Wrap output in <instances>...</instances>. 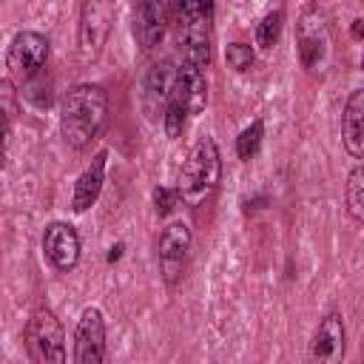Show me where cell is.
Returning <instances> with one entry per match:
<instances>
[{
    "mask_svg": "<svg viewBox=\"0 0 364 364\" xmlns=\"http://www.w3.org/2000/svg\"><path fill=\"white\" fill-rule=\"evenodd\" d=\"M114 20V3L88 0L80 6V51L82 57H97L108 40Z\"/></svg>",
    "mask_w": 364,
    "mask_h": 364,
    "instance_id": "9c48e42d",
    "label": "cell"
},
{
    "mask_svg": "<svg viewBox=\"0 0 364 364\" xmlns=\"http://www.w3.org/2000/svg\"><path fill=\"white\" fill-rule=\"evenodd\" d=\"M282 23H284V11H282V9L267 11V14L256 23V46L273 48L276 40H279V34H282Z\"/></svg>",
    "mask_w": 364,
    "mask_h": 364,
    "instance_id": "d6986e66",
    "label": "cell"
},
{
    "mask_svg": "<svg viewBox=\"0 0 364 364\" xmlns=\"http://www.w3.org/2000/svg\"><path fill=\"white\" fill-rule=\"evenodd\" d=\"M173 74H176V65H171L168 60L162 63H154L142 80V105H145V114L151 119H159L173 97Z\"/></svg>",
    "mask_w": 364,
    "mask_h": 364,
    "instance_id": "4fadbf2b",
    "label": "cell"
},
{
    "mask_svg": "<svg viewBox=\"0 0 364 364\" xmlns=\"http://www.w3.org/2000/svg\"><path fill=\"white\" fill-rule=\"evenodd\" d=\"M9 131H11V119L0 111V165H3V156H6V142H9Z\"/></svg>",
    "mask_w": 364,
    "mask_h": 364,
    "instance_id": "d4e9b609",
    "label": "cell"
},
{
    "mask_svg": "<svg viewBox=\"0 0 364 364\" xmlns=\"http://www.w3.org/2000/svg\"><path fill=\"white\" fill-rule=\"evenodd\" d=\"M344 199H347V213L355 225L364 222V171L361 165H355L347 176V188H344Z\"/></svg>",
    "mask_w": 364,
    "mask_h": 364,
    "instance_id": "e0dca14e",
    "label": "cell"
},
{
    "mask_svg": "<svg viewBox=\"0 0 364 364\" xmlns=\"http://www.w3.org/2000/svg\"><path fill=\"white\" fill-rule=\"evenodd\" d=\"M14 100H17V91H14V85H11L9 80H0V111H3L9 119H14V111H17Z\"/></svg>",
    "mask_w": 364,
    "mask_h": 364,
    "instance_id": "cb8c5ba5",
    "label": "cell"
},
{
    "mask_svg": "<svg viewBox=\"0 0 364 364\" xmlns=\"http://www.w3.org/2000/svg\"><path fill=\"white\" fill-rule=\"evenodd\" d=\"M347 353V330L341 313H327L310 341V364H341Z\"/></svg>",
    "mask_w": 364,
    "mask_h": 364,
    "instance_id": "30bf717a",
    "label": "cell"
},
{
    "mask_svg": "<svg viewBox=\"0 0 364 364\" xmlns=\"http://www.w3.org/2000/svg\"><path fill=\"white\" fill-rule=\"evenodd\" d=\"M341 139L353 159H361L364 154V91L355 88L347 97L344 114H341Z\"/></svg>",
    "mask_w": 364,
    "mask_h": 364,
    "instance_id": "9a60e30c",
    "label": "cell"
},
{
    "mask_svg": "<svg viewBox=\"0 0 364 364\" xmlns=\"http://www.w3.org/2000/svg\"><path fill=\"white\" fill-rule=\"evenodd\" d=\"M176 105H182L185 114H199L208 102V80L205 71L191 65V63H179L176 74H173V97Z\"/></svg>",
    "mask_w": 364,
    "mask_h": 364,
    "instance_id": "5bb4252c",
    "label": "cell"
},
{
    "mask_svg": "<svg viewBox=\"0 0 364 364\" xmlns=\"http://www.w3.org/2000/svg\"><path fill=\"white\" fill-rule=\"evenodd\" d=\"M191 228L185 222H171L156 242V259H159V273L162 279L173 287L182 276H185V264H188V253H191Z\"/></svg>",
    "mask_w": 364,
    "mask_h": 364,
    "instance_id": "52a82bcc",
    "label": "cell"
},
{
    "mask_svg": "<svg viewBox=\"0 0 364 364\" xmlns=\"http://www.w3.org/2000/svg\"><path fill=\"white\" fill-rule=\"evenodd\" d=\"M219 179H222V156H219L216 142L205 136L191 148L188 159L182 162L179 182L173 191L188 208H202L216 193Z\"/></svg>",
    "mask_w": 364,
    "mask_h": 364,
    "instance_id": "7a4b0ae2",
    "label": "cell"
},
{
    "mask_svg": "<svg viewBox=\"0 0 364 364\" xmlns=\"http://www.w3.org/2000/svg\"><path fill=\"white\" fill-rule=\"evenodd\" d=\"M262 139H264V122L262 119H253L247 128H242V134L236 136V154H239V159L250 162L259 154Z\"/></svg>",
    "mask_w": 364,
    "mask_h": 364,
    "instance_id": "ac0fdd59",
    "label": "cell"
},
{
    "mask_svg": "<svg viewBox=\"0 0 364 364\" xmlns=\"http://www.w3.org/2000/svg\"><path fill=\"white\" fill-rule=\"evenodd\" d=\"M43 253L54 270L68 273L80 262V236L68 222H51L43 230Z\"/></svg>",
    "mask_w": 364,
    "mask_h": 364,
    "instance_id": "8fae6325",
    "label": "cell"
},
{
    "mask_svg": "<svg viewBox=\"0 0 364 364\" xmlns=\"http://www.w3.org/2000/svg\"><path fill=\"white\" fill-rule=\"evenodd\" d=\"M185 119H188V114L182 111V105H176V102L171 100L168 108H165V114H162V128H165V134H168L171 139H176V136L182 134V128H185Z\"/></svg>",
    "mask_w": 364,
    "mask_h": 364,
    "instance_id": "7402d4cb",
    "label": "cell"
},
{
    "mask_svg": "<svg viewBox=\"0 0 364 364\" xmlns=\"http://www.w3.org/2000/svg\"><path fill=\"white\" fill-rule=\"evenodd\" d=\"M168 20H171V6L165 0L139 3L136 11H134V37H136V46L142 51L156 48L159 40L165 37Z\"/></svg>",
    "mask_w": 364,
    "mask_h": 364,
    "instance_id": "7c38bea8",
    "label": "cell"
},
{
    "mask_svg": "<svg viewBox=\"0 0 364 364\" xmlns=\"http://www.w3.org/2000/svg\"><path fill=\"white\" fill-rule=\"evenodd\" d=\"M364 34V20L358 17V20H353V37H361Z\"/></svg>",
    "mask_w": 364,
    "mask_h": 364,
    "instance_id": "484cf974",
    "label": "cell"
},
{
    "mask_svg": "<svg viewBox=\"0 0 364 364\" xmlns=\"http://www.w3.org/2000/svg\"><path fill=\"white\" fill-rule=\"evenodd\" d=\"M176 14V31H179V48L182 60L205 68L210 63V23H213V3L202 0H182L171 6Z\"/></svg>",
    "mask_w": 364,
    "mask_h": 364,
    "instance_id": "3957f363",
    "label": "cell"
},
{
    "mask_svg": "<svg viewBox=\"0 0 364 364\" xmlns=\"http://www.w3.org/2000/svg\"><path fill=\"white\" fill-rule=\"evenodd\" d=\"M105 119H108V94L100 85L82 82L65 91L60 102V131L71 148L77 151L88 148L102 131Z\"/></svg>",
    "mask_w": 364,
    "mask_h": 364,
    "instance_id": "6da1fadb",
    "label": "cell"
},
{
    "mask_svg": "<svg viewBox=\"0 0 364 364\" xmlns=\"http://www.w3.org/2000/svg\"><path fill=\"white\" fill-rule=\"evenodd\" d=\"M20 97L26 102H31L37 111H46L51 105V80H46V74H37V77L26 80Z\"/></svg>",
    "mask_w": 364,
    "mask_h": 364,
    "instance_id": "ffe728a7",
    "label": "cell"
},
{
    "mask_svg": "<svg viewBox=\"0 0 364 364\" xmlns=\"http://www.w3.org/2000/svg\"><path fill=\"white\" fill-rule=\"evenodd\" d=\"M48 37L40 31H17L9 43L6 51V68L11 71V77L17 80H31L37 74H43L46 63H48Z\"/></svg>",
    "mask_w": 364,
    "mask_h": 364,
    "instance_id": "8992f818",
    "label": "cell"
},
{
    "mask_svg": "<svg viewBox=\"0 0 364 364\" xmlns=\"http://www.w3.org/2000/svg\"><path fill=\"white\" fill-rule=\"evenodd\" d=\"M102 182H105V151H97L91 165L77 176L74 182V196H71V208L77 213L88 210L97 199H100V191H102Z\"/></svg>",
    "mask_w": 364,
    "mask_h": 364,
    "instance_id": "2e32d148",
    "label": "cell"
},
{
    "mask_svg": "<svg viewBox=\"0 0 364 364\" xmlns=\"http://www.w3.org/2000/svg\"><path fill=\"white\" fill-rule=\"evenodd\" d=\"M119 250H122V245H114L111 253H108V262H117V259H119Z\"/></svg>",
    "mask_w": 364,
    "mask_h": 364,
    "instance_id": "4316f807",
    "label": "cell"
},
{
    "mask_svg": "<svg viewBox=\"0 0 364 364\" xmlns=\"http://www.w3.org/2000/svg\"><path fill=\"white\" fill-rule=\"evenodd\" d=\"M253 48H250V43H230L228 48H225V60H228V65L233 68V71H247L250 65H253Z\"/></svg>",
    "mask_w": 364,
    "mask_h": 364,
    "instance_id": "44dd1931",
    "label": "cell"
},
{
    "mask_svg": "<svg viewBox=\"0 0 364 364\" xmlns=\"http://www.w3.org/2000/svg\"><path fill=\"white\" fill-rule=\"evenodd\" d=\"M296 46H299V57L301 65L307 71H321L330 60V28L324 14L310 6L301 11L299 23H296Z\"/></svg>",
    "mask_w": 364,
    "mask_h": 364,
    "instance_id": "5b68a950",
    "label": "cell"
},
{
    "mask_svg": "<svg viewBox=\"0 0 364 364\" xmlns=\"http://www.w3.org/2000/svg\"><path fill=\"white\" fill-rule=\"evenodd\" d=\"M176 191L173 188H154V210L159 213V216H165V213H171L173 210V205H176Z\"/></svg>",
    "mask_w": 364,
    "mask_h": 364,
    "instance_id": "603a6c76",
    "label": "cell"
},
{
    "mask_svg": "<svg viewBox=\"0 0 364 364\" xmlns=\"http://www.w3.org/2000/svg\"><path fill=\"white\" fill-rule=\"evenodd\" d=\"M105 361V318L97 307H85L74 330V364Z\"/></svg>",
    "mask_w": 364,
    "mask_h": 364,
    "instance_id": "ba28073f",
    "label": "cell"
},
{
    "mask_svg": "<svg viewBox=\"0 0 364 364\" xmlns=\"http://www.w3.org/2000/svg\"><path fill=\"white\" fill-rule=\"evenodd\" d=\"M23 341L31 364H65V330L51 310H34L26 321Z\"/></svg>",
    "mask_w": 364,
    "mask_h": 364,
    "instance_id": "277c9868",
    "label": "cell"
}]
</instances>
